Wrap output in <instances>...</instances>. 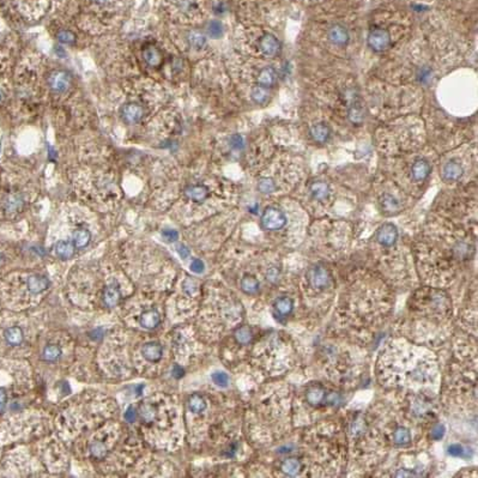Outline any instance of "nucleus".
Here are the masks:
<instances>
[{
  "label": "nucleus",
  "mask_w": 478,
  "mask_h": 478,
  "mask_svg": "<svg viewBox=\"0 0 478 478\" xmlns=\"http://www.w3.org/2000/svg\"><path fill=\"white\" fill-rule=\"evenodd\" d=\"M262 225L266 230L276 232L286 225V216L282 210L275 206H269L262 215Z\"/></svg>",
  "instance_id": "1"
},
{
  "label": "nucleus",
  "mask_w": 478,
  "mask_h": 478,
  "mask_svg": "<svg viewBox=\"0 0 478 478\" xmlns=\"http://www.w3.org/2000/svg\"><path fill=\"white\" fill-rule=\"evenodd\" d=\"M160 320H161V316H160V313L157 312L156 309H149L146 310L140 315L139 323L144 329H155V327L160 324Z\"/></svg>",
  "instance_id": "16"
},
{
  "label": "nucleus",
  "mask_w": 478,
  "mask_h": 478,
  "mask_svg": "<svg viewBox=\"0 0 478 478\" xmlns=\"http://www.w3.org/2000/svg\"><path fill=\"white\" fill-rule=\"evenodd\" d=\"M76 246L73 242L68 241V240H61L58 241L55 245V253L59 258L61 259H70L75 254Z\"/></svg>",
  "instance_id": "20"
},
{
  "label": "nucleus",
  "mask_w": 478,
  "mask_h": 478,
  "mask_svg": "<svg viewBox=\"0 0 478 478\" xmlns=\"http://www.w3.org/2000/svg\"><path fill=\"white\" fill-rule=\"evenodd\" d=\"M309 133H310V137H312V139L315 140L316 143H325L326 140H329L330 138L331 130L326 123L317 122V123H314V125L310 127Z\"/></svg>",
  "instance_id": "13"
},
{
  "label": "nucleus",
  "mask_w": 478,
  "mask_h": 478,
  "mask_svg": "<svg viewBox=\"0 0 478 478\" xmlns=\"http://www.w3.org/2000/svg\"><path fill=\"white\" fill-rule=\"evenodd\" d=\"M55 51L59 53L58 55H60V56H65V51H63V48H62L61 46H56V47H55Z\"/></svg>",
  "instance_id": "54"
},
{
  "label": "nucleus",
  "mask_w": 478,
  "mask_h": 478,
  "mask_svg": "<svg viewBox=\"0 0 478 478\" xmlns=\"http://www.w3.org/2000/svg\"><path fill=\"white\" fill-rule=\"evenodd\" d=\"M307 278L312 288L316 290L326 289L330 284V275L327 270L323 266H314L307 273Z\"/></svg>",
  "instance_id": "4"
},
{
  "label": "nucleus",
  "mask_w": 478,
  "mask_h": 478,
  "mask_svg": "<svg viewBox=\"0 0 478 478\" xmlns=\"http://www.w3.org/2000/svg\"><path fill=\"white\" fill-rule=\"evenodd\" d=\"M185 290L188 293H193L196 290V283L192 279H187L185 282Z\"/></svg>",
  "instance_id": "51"
},
{
  "label": "nucleus",
  "mask_w": 478,
  "mask_h": 478,
  "mask_svg": "<svg viewBox=\"0 0 478 478\" xmlns=\"http://www.w3.org/2000/svg\"><path fill=\"white\" fill-rule=\"evenodd\" d=\"M380 204L384 212L386 213H393L399 210V202H398L393 196L389 195V193H385V195L381 197Z\"/></svg>",
  "instance_id": "23"
},
{
  "label": "nucleus",
  "mask_w": 478,
  "mask_h": 478,
  "mask_svg": "<svg viewBox=\"0 0 478 478\" xmlns=\"http://www.w3.org/2000/svg\"><path fill=\"white\" fill-rule=\"evenodd\" d=\"M444 427L442 426V424H437V426H435L433 428V430H432V437L434 440H440V439H442L443 435H444Z\"/></svg>",
  "instance_id": "43"
},
{
  "label": "nucleus",
  "mask_w": 478,
  "mask_h": 478,
  "mask_svg": "<svg viewBox=\"0 0 478 478\" xmlns=\"http://www.w3.org/2000/svg\"><path fill=\"white\" fill-rule=\"evenodd\" d=\"M143 115H144V108L139 103L130 102L121 107V118L130 125L139 122Z\"/></svg>",
  "instance_id": "5"
},
{
  "label": "nucleus",
  "mask_w": 478,
  "mask_h": 478,
  "mask_svg": "<svg viewBox=\"0 0 478 478\" xmlns=\"http://www.w3.org/2000/svg\"><path fill=\"white\" fill-rule=\"evenodd\" d=\"M347 116H349V120L353 123H361L363 121L364 118V113L362 107L360 105H354L349 108V113H347Z\"/></svg>",
  "instance_id": "36"
},
{
  "label": "nucleus",
  "mask_w": 478,
  "mask_h": 478,
  "mask_svg": "<svg viewBox=\"0 0 478 478\" xmlns=\"http://www.w3.org/2000/svg\"><path fill=\"white\" fill-rule=\"evenodd\" d=\"M90 453H91L93 458L101 459V458H105L107 456V447L105 446V443L95 441V442L90 444Z\"/></svg>",
  "instance_id": "37"
},
{
  "label": "nucleus",
  "mask_w": 478,
  "mask_h": 478,
  "mask_svg": "<svg viewBox=\"0 0 478 478\" xmlns=\"http://www.w3.org/2000/svg\"><path fill=\"white\" fill-rule=\"evenodd\" d=\"M241 288L246 294H256L259 290V282L254 277L246 276L241 279Z\"/></svg>",
  "instance_id": "31"
},
{
  "label": "nucleus",
  "mask_w": 478,
  "mask_h": 478,
  "mask_svg": "<svg viewBox=\"0 0 478 478\" xmlns=\"http://www.w3.org/2000/svg\"><path fill=\"white\" fill-rule=\"evenodd\" d=\"M56 39L62 45H73L76 42V35L70 30H61L56 34Z\"/></svg>",
  "instance_id": "41"
},
{
  "label": "nucleus",
  "mask_w": 478,
  "mask_h": 478,
  "mask_svg": "<svg viewBox=\"0 0 478 478\" xmlns=\"http://www.w3.org/2000/svg\"><path fill=\"white\" fill-rule=\"evenodd\" d=\"M368 46L373 49L374 52H384L389 48L391 45V36L390 33L386 29L383 28H375L368 34V39H367Z\"/></svg>",
  "instance_id": "2"
},
{
  "label": "nucleus",
  "mask_w": 478,
  "mask_h": 478,
  "mask_svg": "<svg viewBox=\"0 0 478 478\" xmlns=\"http://www.w3.org/2000/svg\"><path fill=\"white\" fill-rule=\"evenodd\" d=\"M23 206H24V199H23V197L19 193L8 195L4 199V204H3V208L9 215L19 212L23 209Z\"/></svg>",
  "instance_id": "11"
},
{
  "label": "nucleus",
  "mask_w": 478,
  "mask_h": 478,
  "mask_svg": "<svg viewBox=\"0 0 478 478\" xmlns=\"http://www.w3.org/2000/svg\"><path fill=\"white\" fill-rule=\"evenodd\" d=\"M120 297H121V293H120L119 286L116 284H110L105 289V293H103V301H105L106 306L108 307H114L115 305H118Z\"/></svg>",
  "instance_id": "19"
},
{
  "label": "nucleus",
  "mask_w": 478,
  "mask_h": 478,
  "mask_svg": "<svg viewBox=\"0 0 478 478\" xmlns=\"http://www.w3.org/2000/svg\"><path fill=\"white\" fill-rule=\"evenodd\" d=\"M250 98H252V100L256 103H260V105H262V103H265L269 101V98H270L269 90H267L265 86H262V85L254 86V88L252 89V92H250Z\"/></svg>",
  "instance_id": "29"
},
{
  "label": "nucleus",
  "mask_w": 478,
  "mask_h": 478,
  "mask_svg": "<svg viewBox=\"0 0 478 478\" xmlns=\"http://www.w3.org/2000/svg\"><path fill=\"white\" fill-rule=\"evenodd\" d=\"M234 336H235L236 342L239 344H242V345H246V344H248L253 338L252 330H250L249 327H247V326L239 327V329L235 331V333H234Z\"/></svg>",
  "instance_id": "30"
},
{
  "label": "nucleus",
  "mask_w": 478,
  "mask_h": 478,
  "mask_svg": "<svg viewBox=\"0 0 478 478\" xmlns=\"http://www.w3.org/2000/svg\"><path fill=\"white\" fill-rule=\"evenodd\" d=\"M186 197L190 200L196 203H202L208 198L209 196V190L205 186L202 185H193L189 186L188 188L186 189Z\"/></svg>",
  "instance_id": "18"
},
{
  "label": "nucleus",
  "mask_w": 478,
  "mask_h": 478,
  "mask_svg": "<svg viewBox=\"0 0 478 478\" xmlns=\"http://www.w3.org/2000/svg\"><path fill=\"white\" fill-rule=\"evenodd\" d=\"M393 439L394 442L397 444H406L411 441V435L410 432L404 427H399L397 428L396 432L393 434Z\"/></svg>",
  "instance_id": "34"
},
{
  "label": "nucleus",
  "mask_w": 478,
  "mask_h": 478,
  "mask_svg": "<svg viewBox=\"0 0 478 478\" xmlns=\"http://www.w3.org/2000/svg\"><path fill=\"white\" fill-rule=\"evenodd\" d=\"M230 144H232V146L234 149L240 150V149L243 148V140L239 135L233 136L232 139H230Z\"/></svg>",
  "instance_id": "46"
},
{
  "label": "nucleus",
  "mask_w": 478,
  "mask_h": 478,
  "mask_svg": "<svg viewBox=\"0 0 478 478\" xmlns=\"http://www.w3.org/2000/svg\"><path fill=\"white\" fill-rule=\"evenodd\" d=\"M163 354V347L160 343L157 342H150L146 343L144 346L142 347V355L144 356L145 360L149 362H157L161 360Z\"/></svg>",
  "instance_id": "12"
},
{
  "label": "nucleus",
  "mask_w": 478,
  "mask_h": 478,
  "mask_svg": "<svg viewBox=\"0 0 478 478\" xmlns=\"http://www.w3.org/2000/svg\"><path fill=\"white\" fill-rule=\"evenodd\" d=\"M173 374H174V376H175V377H180V376H182L183 370H182L181 367L176 366L175 368H174V370H173Z\"/></svg>",
  "instance_id": "53"
},
{
  "label": "nucleus",
  "mask_w": 478,
  "mask_h": 478,
  "mask_svg": "<svg viewBox=\"0 0 478 478\" xmlns=\"http://www.w3.org/2000/svg\"><path fill=\"white\" fill-rule=\"evenodd\" d=\"M4 337L10 345H19L23 342V331L18 326L9 327L5 330Z\"/></svg>",
  "instance_id": "22"
},
{
  "label": "nucleus",
  "mask_w": 478,
  "mask_h": 478,
  "mask_svg": "<svg viewBox=\"0 0 478 478\" xmlns=\"http://www.w3.org/2000/svg\"><path fill=\"white\" fill-rule=\"evenodd\" d=\"M258 189L264 195H270L276 190V183L272 179L264 178L258 182Z\"/></svg>",
  "instance_id": "38"
},
{
  "label": "nucleus",
  "mask_w": 478,
  "mask_h": 478,
  "mask_svg": "<svg viewBox=\"0 0 478 478\" xmlns=\"http://www.w3.org/2000/svg\"><path fill=\"white\" fill-rule=\"evenodd\" d=\"M2 100H3V91H2V89H0V102H2Z\"/></svg>",
  "instance_id": "56"
},
{
  "label": "nucleus",
  "mask_w": 478,
  "mask_h": 478,
  "mask_svg": "<svg viewBox=\"0 0 478 478\" xmlns=\"http://www.w3.org/2000/svg\"><path fill=\"white\" fill-rule=\"evenodd\" d=\"M280 469H282L284 473L288 474V476H295L301 470V463L296 458H288V459L283 461Z\"/></svg>",
  "instance_id": "26"
},
{
  "label": "nucleus",
  "mask_w": 478,
  "mask_h": 478,
  "mask_svg": "<svg viewBox=\"0 0 478 478\" xmlns=\"http://www.w3.org/2000/svg\"><path fill=\"white\" fill-rule=\"evenodd\" d=\"M208 34L212 39H219L223 35V25L218 21H211L208 25Z\"/></svg>",
  "instance_id": "39"
},
{
  "label": "nucleus",
  "mask_w": 478,
  "mask_h": 478,
  "mask_svg": "<svg viewBox=\"0 0 478 478\" xmlns=\"http://www.w3.org/2000/svg\"><path fill=\"white\" fill-rule=\"evenodd\" d=\"M396 476L397 477H412V476H415V473L413 472H406L405 470H399V472L396 473Z\"/></svg>",
  "instance_id": "52"
},
{
  "label": "nucleus",
  "mask_w": 478,
  "mask_h": 478,
  "mask_svg": "<svg viewBox=\"0 0 478 478\" xmlns=\"http://www.w3.org/2000/svg\"><path fill=\"white\" fill-rule=\"evenodd\" d=\"M73 245H75L77 248H83L85 247L88 243L90 242V239H91V234H90L89 230L86 229H77L73 232Z\"/></svg>",
  "instance_id": "24"
},
{
  "label": "nucleus",
  "mask_w": 478,
  "mask_h": 478,
  "mask_svg": "<svg viewBox=\"0 0 478 478\" xmlns=\"http://www.w3.org/2000/svg\"><path fill=\"white\" fill-rule=\"evenodd\" d=\"M260 51L263 52L264 55L269 56V58H273L278 54L280 51V43L278 39L272 34H265L262 36L259 41Z\"/></svg>",
  "instance_id": "8"
},
{
  "label": "nucleus",
  "mask_w": 478,
  "mask_h": 478,
  "mask_svg": "<svg viewBox=\"0 0 478 478\" xmlns=\"http://www.w3.org/2000/svg\"><path fill=\"white\" fill-rule=\"evenodd\" d=\"M2 259H3V257H2V254H0V262H2Z\"/></svg>",
  "instance_id": "57"
},
{
  "label": "nucleus",
  "mask_w": 478,
  "mask_h": 478,
  "mask_svg": "<svg viewBox=\"0 0 478 478\" xmlns=\"http://www.w3.org/2000/svg\"><path fill=\"white\" fill-rule=\"evenodd\" d=\"M125 419H126L127 422H135L136 419H137V412H136L135 407L130 406L129 409H127L126 413H125Z\"/></svg>",
  "instance_id": "47"
},
{
  "label": "nucleus",
  "mask_w": 478,
  "mask_h": 478,
  "mask_svg": "<svg viewBox=\"0 0 478 478\" xmlns=\"http://www.w3.org/2000/svg\"><path fill=\"white\" fill-rule=\"evenodd\" d=\"M430 170H432V168H430V165L428 163V161H426V160H417L411 167V179L415 182L423 181V180H426L429 176Z\"/></svg>",
  "instance_id": "10"
},
{
  "label": "nucleus",
  "mask_w": 478,
  "mask_h": 478,
  "mask_svg": "<svg viewBox=\"0 0 478 478\" xmlns=\"http://www.w3.org/2000/svg\"><path fill=\"white\" fill-rule=\"evenodd\" d=\"M47 83H48L49 88H51L52 91L61 93V92H65L66 90L71 86L72 78L69 72L58 70V71L52 72L51 75H49L48 79H47Z\"/></svg>",
  "instance_id": "3"
},
{
  "label": "nucleus",
  "mask_w": 478,
  "mask_h": 478,
  "mask_svg": "<svg viewBox=\"0 0 478 478\" xmlns=\"http://www.w3.org/2000/svg\"><path fill=\"white\" fill-rule=\"evenodd\" d=\"M310 195L315 200H319V202H323L329 198L330 196V186L329 183H326L325 181H315L313 182L309 187Z\"/></svg>",
  "instance_id": "15"
},
{
  "label": "nucleus",
  "mask_w": 478,
  "mask_h": 478,
  "mask_svg": "<svg viewBox=\"0 0 478 478\" xmlns=\"http://www.w3.org/2000/svg\"><path fill=\"white\" fill-rule=\"evenodd\" d=\"M60 355H61V349L58 345H54V344H49V345H47L43 349L42 357L45 361L53 362V361L58 360Z\"/></svg>",
  "instance_id": "32"
},
{
  "label": "nucleus",
  "mask_w": 478,
  "mask_h": 478,
  "mask_svg": "<svg viewBox=\"0 0 478 478\" xmlns=\"http://www.w3.org/2000/svg\"><path fill=\"white\" fill-rule=\"evenodd\" d=\"M173 4L181 13H192L198 9V0H173Z\"/></svg>",
  "instance_id": "27"
},
{
  "label": "nucleus",
  "mask_w": 478,
  "mask_h": 478,
  "mask_svg": "<svg viewBox=\"0 0 478 478\" xmlns=\"http://www.w3.org/2000/svg\"><path fill=\"white\" fill-rule=\"evenodd\" d=\"M6 400H8V397H6V393L3 390H0V413L5 410L6 406Z\"/></svg>",
  "instance_id": "49"
},
{
  "label": "nucleus",
  "mask_w": 478,
  "mask_h": 478,
  "mask_svg": "<svg viewBox=\"0 0 478 478\" xmlns=\"http://www.w3.org/2000/svg\"><path fill=\"white\" fill-rule=\"evenodd\" d=\"M276 78H277L276 70L273 68H271V66H266V68H264L259 71L257 81H258L259 85L269 88V86H272L273 84H275Z\"/></svg>",
  "instance_id": "17"
},
{
  "label": "nucleus",
  "mask_w": 478,
  "mask_h": 478,
  "mask_svg": "<svg viewBox=\"0 0 478 478\" xmlns=\"http://www.w3.org/2000/svg\"><path fill=\"white\" fill-rule=\"evenodd\" d=\"M188 406H189V410L192 411V412L200 413L206 409V403L202 397L198 396V394H195V396L190 397Z\"/></svg>",
  "instance_id": "33"
},
{
  "label": "nucleus",
  "mask_w": 478,
  "mask_h": 478,
  "mask_svg": "<svg viewBox=\"0 0 478 478\" xmlns=\"http://www.w3.org/2000/svg\"><path fill=\"white\" fill-rule=\"evenodd\" d=\"M464 174V169L459 162L451 160L443 166L442 168V178L446 182L458 181Z\"/></svg>",
  "instance_id": "9"
},
{
  "label": "nucleus",
  "mask_w": 478,
  "mask_h": 478,
  "mask_svg": "<svg viewBox=\"0 0 478 478\" xmlns=\"http://www.w3.org/2000/svg\"><path fill=\"white\" fill-rule=\"evenodd\" d=\"M162 235L167 240V241H169V242L176 241V240H178V237H179L178 232H176V230H173V229L165 230V232L162 233Z\"/></svg>",
  "instance_id": "44"
},
{
  "label": "nucleus",
  "mask_w": 478,
  "mask_h": 478,
  "mask_svg": "<svg viewBox=\"0 0 478 478\" xmlns=\"http://www.w3.org/2000/svg\"><path fill=\"white\" fill-rule=\"evenodd\" d=\"M212 380H213V383L216 384V385H218L220 387H227V386H228V383H229L228 375H227V374L223 373V372H216L212 375Z\"/></svg>",
  "instance_id": "42"
},
{
  "label": "nucleus",
  "mask_w": 478,
  "mask_h": 478,
  "mask_svg": "<svg viewBox=\"0 0 478 478\" xmlns=\"http://www.w3.org/2000/svg\"><path fill=\"white\" fill-rule=\"evenodd\" d=\"M325 399H326V393H325V390H324L322 386L312 387V389H309L308 392H307V400H308V403L312 404V405L320 404Z\"/></svg>",
  "instance_id": "25"
},
{
  "label": "nucleus",
  "mask_w": 478,
  "mask_h": 478,
  "mask_svg": "<svg viewBox=\"0 0 478 478\" xmlns=\"http://www.w3.org/2000/svg\"><path fill=\"white\" fill-rule=\"evenodd\" d=\"M143 58H144L146 63H149L150 66H153V68H156V66H158L162 62L161 52L155 46L146 47L143 51Z\"/></svg>",
  "instance_id": "21"
},
{
  "label": "nucleus",
  "mask_w": 478,
  "mask_h": 478,
  "mask_svg": "<svg viewBox=\"0 0 478 478\" xmlns=\"http://www.w3.org/2000/svg\"><path fill=\"white\" fill-rule=\"evenodd\" d=\"M275 308L277 312L282 314V315H288V314L292 313L294 303L292 299H289V297H279V299L276 300Z\"/></svg>",
  "instance_id": "28"
},
{
  "label": "nucleus",
  "mask_w": 478,
  "mask_h": 478,
  "mask_svg": "<svg viewBox=\"0 0 478 478\" xmlns=\"http://www.w3.org/2000/svg\"><path fill=\"white\" fill-rule=\"evenodd\" d=\"M48 285H49V282L45 276L34 275V276H30L28 280H26V286H28L29 292L33 294L42 293L43 290H46L47 288H48Z\"/></svg>",
  "instance_id": "14"
},
{
  "label": "nucleus",
  "mask_w": 478,
  "mask_h": 478,
  "mask_svg": "<svg viewBox=\"0 0 478 478\" xmlns=\"http://www.w3.org/2000/svg\"><path fill=\"white\" fill-rule=\"evenodd\" d=\"M188 42L196 49H202L206 45V38L202 33L192 31L188 34Z\"/></svg>",
  "instance_id": "35"
},
{
  "label": "nucleus",
  "mask_w": 478,
  "mask_h": 478,
  "mask_svg": "<svg viewBox=\"0 0 478 478\" xmlns=\"http://www.w3.org/2000/svg\"><path fill=\"white\" fill-rule=\"evenodd\" d=\"M140 416H142L144 422L150 423L155 420L156 410L153 409V406L150 405V404H144V405L142 406V409H140Z\"/></svg>",
  "instance_id": "40"
},
{
  "label": "nucleus",
  "mask_w": 478,
  "mask_h": 478,
  "mask_svg": "<svg viewBox=\"0 0 478 478\" xmlns=\"http://www.w3.org/2000/svg\"><path fill=\"white\" fill-rule=\"evenodd\" d=\"M204 269H205V266H204V263L202 262V260H199V259H196V260H193L192 264H190V270L193 271V272H197V273H202Z\"/></svg>",
  "instance_id": "45"
},
{
  "label": "nucleus",
  "mask_w": 478,
  "mask_h": 478,
  "mask_svg": "<svg viewBox=\"0 0 478 478\" xmlns=\"http://www.w3.org/2000/svg\"><path fill=\"white\" fill-rule=\"evenodd\" d=\"M178 253L180 254V257H181L182 259H186L187 257L189 256V249L187 248L185 245H179L178 246Z\"/></svg>",
  "instance_id": "50"
},
{
  "label": "nucleus",
  "mask_w": 478,
  "mask_h": 478,
  "mask_svg": "<svg viewBox=\"0 0 478 478\" xmlns=\"http://www.w3.org/2000/svg\"><path fill=\"white\" fill-rule=\"evenodd\" d=\"M93 2H95L98 5H107L110 0H93Z\"/></svg>",
  "instance_id": "55"
},
{
  "label": "nucleus",
  "mask_w": 478,
  "mask_h": 478,
  "mask_svg": "<svg viewBox=\"0 0 478 478\" xmlns=\"http://www.w3.org/2000/svg\"><path fill=\"white\" fill-rule=\"evenodd\" d=\"M327 38L333 45L338 47H344L349 42V31L345 26L340 24H332L327 30Z\"/></svg>",
  "instance_id": "7"
},
{
  "label": "nucleus",
  "mask_w": 478,
  "mask_h": 478,
  "mask_svg": "<svg viewBox=\"0 0 478 478\" xmlns=\"http://www.w3.org/2000/svg\"><path fill=\"white\" fill-rule=\"evenodd\" d=\"M449 452L454 457H459V456H461V454H463L464 451H463V447H461L460 444H451L450 449H449Z\"/></svg>",
  "instance_id": "48"
},
{
  "label": "nucleus",
  "mask_w": 478,
  "mask_h": 478,
  "mask_svg": "<svg viewBox=\"0 0 478 478\" xmlns=\"http://www.w3.org/2000/svg\"><path fill=\"white\" fill-rule=\"evenodd\" d=\"M398 239V230L397 227L393 226L392 223H386V225L381 226L376 232V240L380 245L385 247H391L396 243Z\"/></svg>",
  "instance_id": "6"
}]
</instances>
